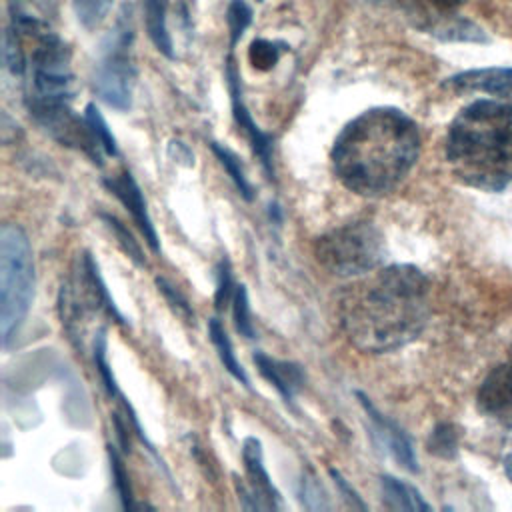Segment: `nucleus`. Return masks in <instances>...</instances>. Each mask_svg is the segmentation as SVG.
<instances>
[{
	"instance_id": "1",
	"label": "nucleus",
	"mask_w": 512,
	"mask_h": 512,
	"mask_svg": "<svg viewBox=\"0 0 512 512\" xmlns=\"http://www.w3.org/2000/svg\"><path fill=\"white\" fill-rule=\"evenodd\" d=\"M430 282L412 264H392L368 272L346 286L340 324L362 352L384 354L420 336L428 322Z\"/></svg>"
},
{
	"instance_id": "2",
	"label": "nucleus",
	"mask_w": 512,
	"mask_h": 512,
	"mask_svg": "<svg viewBox=\"0 0 512 512\" xmlns=\"http://www.w3.org/2000/svg\"><path fill=\"white\" fill-rule=\"evenodd\" d=\"M420 154L416 122L398 108L378 106L350 120L332 148L336 178L354 194H390Z\"/></svg>"
},
{
	"instance_id": "3",
	"label": "nucleus",
	"mask_w": 512,
	"mask_h": 512,
	"mask_svg": "<svg viewBox=\"0 0 512 512\" xmlns=\"http://www.w3.org/2000/svg\"><path fill=\"white\" fill-rule=\"evenodd\" d=\"M454 176L484 192H502L512 182V104L482 98L462 108L446 136Z\"/></svg>"
},
{
	"instance_id": "4",
	"label": "nucleus",
	"mask_w": 512,
	"mask_h": 512,
	"mask_svg": "<svg viewBox=\"0 0 512 512\" xmlns=\"http://www.w3.org/2000/svg\"><path fill=\"white\" fill-rule=\"evenodd\" d=\"M34 298V258L26 232L16 224L0 228V334L10 346Z\"/></svg>"
},
{
	"instance_id": "5",
	"label": "nucleus",
	"mask_w": 512,
	"mask_h": 512,
	"mask_svg": "<svg viewBox=\"0 0 512 512\" xmlns=\"http://www.w3.org/2000/svg\"><path fill=\"white\" fill-rule=\"evenodd\" d=\"M318 262L336 276H364L384 258V240L370 222H352L330 230L314 244Z\"/></svg>"
},
{
	"instance_id": "6",
	"label": "nucleus",
	"mask_w": 512,
	"mask_h": 512,
	"mask_svg": "<svg viewBox=\"0 0 512 512\" xmlns=\"http://www.w3.org/2000/svg\"><path fill=\"white\" fill-rule=\"evenodd\" d=\"M132 38L130 8H124L118 14L114 30L104 42L102 58L98 60L92 76L98 98L116 110H128L132 106V86L136 76L130 54Z\"/></svg>"
},
{
	"instance_id": "7",
	"label": "nucleus",
	"mask_w": 512,
	"mask_h": 512,
	"mask_svg": "<svg viewBox=\"0 0 512 512\" xmlns=\"http://www.w3.org/2000/svg\"><path fill=\"white\" fill-rule=\"evenodd\" d=\"M58 308L62 326L68 336L80 338V322L88 312H106L118 324H124V316L118 312L114 300L108 294V288L100 276L98 264L90 252H82L76 262V272L70 282L62 284L58 296Z\"/></svg>"
},
{
	"instance_id": "8",
	"label": "nucleus",
	"mask_w": 512,
	"mask_h": 512,
	"mask_svg": "<svg viewBox=\"0 0 512 512\" xmlns=\"http://www.w3.org/2000/svg\"><path fill=\"white\" fill-rule=\"evenodd\" d=\"M242 462H244V472H246L248 484L238 482V478L234 482L242 508H246V510H278V508H282V496L268 476V470L264 466L262 442L258 438H254V436L244 438Z\"/></svg>"
},
{
	"instance_id": "9",
	"label": "nucleus",
	"mask_w": 512,
	"mask_h": 512,
	"mask_svg": "<svg viewBox=\"0 0 512 512\" xmlns=\"http://www.w3.org/2000/svg\"><path fill=\"white\" fill-rule=\"evenodd\" d=\"M226 82H228V90H230V98H232V116L238 124V128L244 132V136L248 138L254 154L258 156L262 170L266 174L268 180H274V162H272V140L266 132H262L256 122L252 120V114L248 112L244 98H242V86H240V74L238 68L234 64V60L230 58L226 62Z\"/></svg>"
},
{
	"instance_id": "10",
	"label": "nucleus",
	"mask_w": 512,
	"mask_h": 512,
	"mask_svg": "<svg viewBox=\"0 0 512 512\" xmlns=\"http://www.w3.org/2000/svg\"><path fill=\"white\" fill-rule=\"evenodd\" d=\"M356 398L360 400V404H362V408H364V412H366V416H368V420H370V430H372V436L376 438V442H378L402 468H406L408 472H418V460H416L412 442H410V438L406 436V432H404L396 422H392L390 418H386L384 414H380L366 394L356 392Z\"/></svg>"
},
{
	"instance_id": "11",
	"label": "nucleus",
	"mask_w": 512,
	"mask_h": 512,
	"mask_svg": "<svg viewBox=\"0 0 512 512\" xmlns=\"http://www.w3.org/2000/svg\"><path fill=\"white\" fill-rule=\"evenodd\" d=\"M104 186L110 190V194H114L124 206L126 210L132 214L134 222L138 224L140 232L144 234V240L148 242V246L154 252H160V242H158V234L154 228V222L148 214L146 208V200L142 196V190L138 186V182L134 180V176L124 168L114 176L104 178Z\"/></svg>"
},
{
	"instance_id": "12",
	"label": "nucleus",
	"mask_w": 512,
	"mask_h": 512,
	"mask_svg": "<svg viewBox=\"0 0 512 512\" xmlns=\"http://www.w3.org/2000/svg\"><path fill=\"white\" fill-rule=\"evenodd\" d=\"M454 92H480L512 104V68H478L460 72L444 82Z\"/></svg>"
},
{
	"instance_id": "13",
	"label": "nucleus",
	"mask_w": 512,
	"mask_h": 512,
	"mask_svg": "<svg viewBox=\"0 0 512 512\" xmlns=\"http://www.w3.org/2000/svg\"><path fill=\"white\" fill-rule=\"evenodd\" d=\"M260 376L274 386V390L280 394L286 406H294V396L296 392L304 386V372L296 362H286V360H276L266 356L264 352H256L252 356Z\"/></svg>"
},
{
	"instance_id": "14",
	"label": "nucleus",
	"mask_w": 512,
	"mask_h": 512,
	"mask_svg": "<svg viewBox=\"0 0 512 512\" xmlns=\"http://www.w3.org/2000/svg\"><path fill=\"white\" fill-rule=\"evenodd\" d=\"M478 408L490 416H508L512 412V358L484 378L478 390Z\"/></svg>"
},
{
	"instance_id": "15",
	"label": "nucleus",
	"mask_w": 512,
	"mask_h": 512,
	"mask_svg": "<svg viewBox=\"0 0 512 512\" xmlns=\"http://www.w3.org/2000/svg\"><path fill=\"white\" fill-rule=\"evenodd\" d=\"M380 492L384 504L392 510H430V504L414 486L394 476H380Z\"/></svg>"
},
{
	"instance_id": "16",
	"label": "nucleus",
	"mask_w": 512,
	"mask_h": 512,
	"mask_svg": "<svg viewBox=\"0 0 512 512\" xmlns=\"http://www.w3.org/2000/svg\"><path fill=\"white\" fill-rule=\"evenodd\" d=\"M142 6H144L146 30H148L152 44L166 58H174L172 40H170L168 26H166V2L164 0H142Z\"/></svg>"
},
{
	"instance_id": "17",
	"label": "nucleus",
	"mask_w": 512,
	"mask_h": 512,
	"mask_svg": "<svg viewBox=\"0 0 512 512\" xmlns=\"http://www.w3.org/2000/svg\"><path fill=\"white\" fill-rule=\"evenodd\" d=\"M208 336H210V340H212V344H214V348H216V352H218V358H220V362L224 364V368H226L242 386L250 388L248 374H246V370L240 366V362H238V358H236V354H234L232 342H230V338H228V334H226V330H224V326L220 324L218 318H210V320H208Z\"/></svg>"
},
{
	"instance_id": "18",
	"label": "nucleus",
	"mask_w": 512,
	"mask_h": 512,
	"mask_svg": "<svg viewBox=\"0 0 512 512\" xmlns=\"http://www.w3.org/2000/svg\"><path fill=\"white\" fill-rule=\"evenodd\" d=\"M210 148H212L214 156L218 158V162L224 166V170H226V174L230 176V180L234 182L238 194H240L244 200L250 202V200L254 198V194H252V186H250V182H248V178H246V172H244V168H242L240 158H238L230 148H226V146H222V144H218V142H210Z\"/></svg>"
},
{
	"instance_id": "19",
	"label": "nucleus",
	"mask_w": 512,
	"mask_h": 512,
	"mask_svg": "<svg viewBox=\"0 0 512 512\" xmlns=\"http://www.w3.org/2000/svg\"><path fill=\"white\" fill-rule=\"evenodd\" d=\"M98 216H100V220L108 226V230L114 234V238L118 240L120 248H122L138 266H144L146 260H144V256H142V248H140V244L134 240V236L130 234V230H128L116 216H112V214L100 212Z\"/></svg>"
},
{
	"instance_id": "20",
	"label": "nucleus",
	"mask_w": 512,
	"mask_h": 512,
	"mask_svg": "<svg viewBox=\"0 0 512 512\" xmlns=\"http://www.w3.org/2000/svg\"><path fill=\"white\" fill-rule=\"evenodd\" d=\"M84 118H86L90 130H92V134H94L98 146L102 148V152H104L106 156H116V154H118L116 138L112 136V132H110V128H108V124H106V120H104L102 114H100V110H98L94 104H88L86 110H84Z\"/></svg>"
},
{
	"instance_id": "21",
	"label": "nucleus",
	"mask_w": 512,
	"mask_h": 512,
	"mask_svg": "<svg viewBox=\"0 0 512 512\" xmlns=\"http://www.w3.org/2000/svg\"><path fill=\"white\" fill-rule=\"evenodd\" d=\"M232 318L234 326L244 338H254V324H252V312H250V300L248 290L244 284H236L234 296H232Z\"/></svg>"
},
{
	"instance_id": "22",
	"label": "nucleus",
	"mask_w": 512,
	"mask_h": 512,
	"mask_svg": "<svg viewBox=\"0 0 512 512\" xmlns=\"http://www.w3.org/2000/svg\"><path fill=\"white\" fill-rule=\"evenodd\" d=\"M108 458H110V470H112V480H114V488L116 494L120 498V504L124 510H132V488H130V478L128 472L124 468L122 456L114 446H108Z\"/></svg>"
},
{
	"instance_id": "23",
	"label": "nucleus",
	"mask_w": 512,
	"mask_h": 512,
	"mask_svg": "<svg viewBox=\"0 0 512 512\" xmlns=\"http://www.w3.org/2000/svg\"><path fill=\"white\" fill-rule=\"evenodd\" d=\"M2 60L8 72H12L14 76L24 74L26 70V58H24V50L20 46V38L18 32L14 28H8L4 32V40H2Z\"/></svg>"
},
{
	"instance_id": "24",
	"label": "nucleus",
	"mask_w": 512,
	"mask_h": 512,
	"mask_svg": "<svg viewBox=\"0 0 512 512\" xmlns=\"http://www.w3.org/2000/svg\"><path fill=\"white\" fill-rule=\"evenodd\" d=\"M252 22V10L244 0H232L226 10V24L230 32V46L234 48L236 42L242 38L244 30Z\"/></svg>"
},
{
	"instance_id": "25",
	"label": "nucleus",
	"mask_w": 512,
	"mask_h": 512,
	"mask_svg": "<svg viewBox=\"0 0 512 512\" xmlns=\"http://www.w3.org/2000/svg\"><path fill=\"white\" fill-rule=\"evenodd\" d=\"M94 364H96V370L104 382V388L108 392L110 398L114 396H120V390H118V384H116V378L112 374V368L108 366V360H106V332L104 328L98 330L96 338H94Z\"/></svg>"
},
{
	"instance_id": "26",
	"label": "nucleus",
	"mask_w": 512,
	"mask_h": 512,
	"mask_svg": "<svg viewBox=\"0 0 512 512\" xmlns=\"http://www.w3.org/2000/svg\"><path fill=\"white\" fill-rule=\"evenodd\" d=\"M112 0H72L74 12L84 28H96L108 14Z\"/></svg>"
},
{
	"instance_id": "27",
	"label": "nucleus",
	"mask_w": 512,
	"mask_h": 512,
	"mask_svg": "<svg viewBox=\"0 0 512 512\" xmlns=\"http://www.w3.org/2000/svg\"><path fill=\"white\" fill-rule=\"evenodd\" d=\"M300 500L308 510H328L330 502L326 500V492L316 480L314 474H304L300 482Z\"/></svg>"
},
{
	"instance_id": "28",
	"label": "nucleus",
	"mask_w": 512,
	"mask_h": 512,
	"mask_svg": "<svg viewBox=\"0 0 512 512\" xmlns=\"http://www.w3.org/2000/svg\"><path fill=\"white\" fill-rule=\"evenodd\" d=\"M428 450L436 456L450 458L456 454V430L452 424H438L428 440Z\"/></svg>"
},
{
	"instance_id": "29",
	"label": "nucleus",
	"mask_w": 512,
	"mask_h": 512,
	"mask_svg": "<svg viewBox=\"0 0 512 512\" xmlns=\"http://www.w3.org/2000/svg\"><path fill=\"white\" fill-rule=\"evenodd\" d=\"M282 44H276V42H268V40H254L252 46H250V62L254 64V68H260V70H268L272 68L278 58H280V52L284 48H278Z\"/></svg>"
},
{
	"instance_id": "30",
	"label": "nucleus",
	"mask_w": 512,
	"mask_h": 512,
	"mask_svg": "<svg viewBox=\"0 0 512 512\" xmlns=\"http://www.w3.org/2000/svg\"><path fill=\"white\" fill-rule=\"evenodd\" d=\"M156 286H158V290L162 292V296L166 298V302L170 304V308H172L180 318H184L186 322H194V310H192V306L188 304V300H186L166 278H156Z\"/></svg>"
},
{
	"instance_id": "31",
	"label": "nucleus",
	"mask_w": 512,
	"mask_h": 512,
	"mask_svg": "<svg viewBox=\"0 0 512 512\" xmlns=\"http://www.w3.org/2000/svg\"><path fill=\"white\" fill-rule=\"evenodd\" d=\"M218 282H216V294H214V304L218 310H222L228 302H232V296H234V282H232V270H230V264L228 260L224 258L220 264H218Z\"/></svg>"
},
{
	"instance_id": "32",
	"label": "nucleus",
	"mask_w": 512,
	"mask_h": 512,
	"mask_svg": "<svg viewBox=\"0 0 512 512\" xmlns=\"http://www.w3.org/2000/svg\"><path fill=\"white\" fill-rule=\"evenodd\" d=\"M330 476H332V480H334V484H336V488L340 490V494H342V498L352 506V508H360V510H366V504L362 502V498L358 496V492L346 482V478L338 472V470H334V468H330Z\"/></svg>"
},
{
	"instance_id": "33",
	"label": "nucleus",
	"mask_w": 512,
	"mask_h": 512,
	"mask_svg": "<svg viewBox=\"0 0 512 512\" xmlns=\"http://www.w3.org/2000/svg\"><path fill=\"white\" fill-rule=\"evenodd\" d=\"M168 156L182 166H194V154L182 140H170L168 144Z\"/></svg>"
},
{
	"instance_id": "34",
	"label": "nucleus",
	"mask_w": 512,
	"mask_h": 512,
	"mask_svg": "<svg viewBox=\"0 0 512 512\" xmlns=\"http://www.w3.org/2000/svg\"><path fill=\"white\" fill-rule=\"evenodd\" d=\"M508 426H510V434H508V452L504 456V468H506V474L512 478V412L508 414Z\"/></svg>"
},
{
	"instance_id": "35",
	"label": "nucleus",
	"mask_w": 512,
	"mask_h": 512,
	"mask_svg": "<svg viewBox=\"0 0 512 512\" xmlns=\"http://www.w3.org/2000/svg\"><path fill=\"white\" fill-rule=\"evenodd\" d=\"M374 2H382V4H390V6H406L412 0H374Z\"/></svg>"
},
{
	"instance_id": "36",
	"label": "nucleus",
	"mask_w": 512,
	"mask_h": 512,
	"mask_svg": "<svg viewBox=\"0 0 512 512\" xmlns=\"http://www.w3.org/2000/svg\"><path fill=\"white\" fill-rule=\"evenodd\" d=\"M436 4H440V6H456V4H460L462 0H434Z\"/></svg>"
},
{
	"instance_id": "37",
	"label": "nucleus",
	"mask_w": 512,
	"mask_h": 512,
	"mask_svg": "<svg viewBox=\"0 0 512 512\" xmlns=\"http://www.w3.org/2000/svg\"><path fill=\"white\" fill-rule=\"evenodd\" d=\"M258 2H262V0H258Z\"/></svg>"
}]
</instances>
